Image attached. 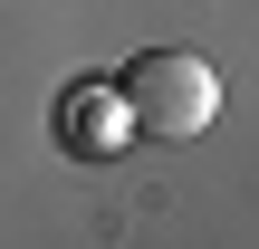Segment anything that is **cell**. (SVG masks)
I'll return each mask as SVG.
<instances>
[{"mask_svg":"<svg viewBox=\"0 0 259 249\" xmlns=\"http://www.w3.org/2000/svg\"><path fill=\"white\" fill-rule=\"evenodd\" d=\"M115 106H125V125H135V134L183 144V134H202V125L221 115V77H211L192 48H144V58H125Z\"/></svg>","mask_w":259,"mask_h":249,"instance_id":"1","label":"cell"},{"mask_svg":"<svg viewBox=\"0 0 259 249\" xmlns=\"http://www.w3.org/2000/svg\"><path fill=\"white\" fill-rule=\"evenodd\" d=\"M58 125H67V144L77 154H115L135 125H125V106H115V86H77L67 106H58Z\"/></svg>","mask_w":259,"mask_h":249,"instance_id":"2","label":"cell"}]
</instances>
